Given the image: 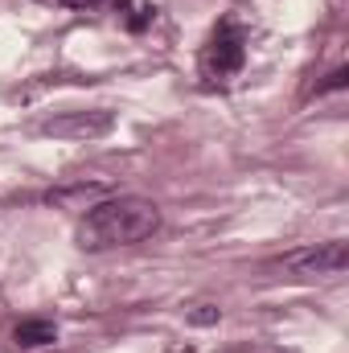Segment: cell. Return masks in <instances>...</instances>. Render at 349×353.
Instances as JSON below:
<instances>
[{
  "mask_svg": "<svg viewBox=\"0 0 349 353\" xmlns=\"http://www.w3.org/2000/svg\"><path fill=\"white\" fill-rule=\"evenodd\" d=\"M161 230V210L148 197H107L90 205L74 230V243L83 251H111V247H132L144 243Z\"/></svg>",
  "mask_w": 349,
  "mask_h": 353,
  "instance_id": "obj_1",
  "label": "cell"
},
{
  "mask_svg": "<svg viewBox=\"0 0 349 353\" xmlns=\"http://www.w3.org/2000/svg\"><path fill=\"white\" fill-rule=\"evenodd\" d=\"M349 263V247L341 239L333 243H317V247H296L283 259L267 263V271H283L288 279H325V275H341Z\"/></svg>",
  "mask_w": 349,
  "mask_h": 353,
  "instance_id": "obj_2",
  "label": "cell"
},
{
  "mask_svg": "<svg viewBox=\"0 0 349 353\" xmlns=\"http://www.w3.org/2000/svg\"><path fill=\"white\" fill-rule=\"evenodd\" d=\"M243 62H247V37L235 21H222L201 50V74L210 83H226L243 70Z\"/></svg>",
  "mask_w": 349,
  "mask_h": 353,
  "instance_id": "obj_3",
  "label": "cell"
},
{
  "mask_svg": "<svg viewBox=\"0 0 349 353\" xmlns=\"http://www.w3.org/2000/svg\"><path fill=\"white\" fill-rule=\"evenodd\" d=\"M115 128V115L94 107V111H62L54 119L41 123V136H54V140H99Z\"/></svg>",
  "mask_w": 349,
  "mask_h": 353,
  "instance_id": "obj_4",
  "label": "cell"
},
{
  "mask_svg": "<svg viewBox=\"0 0 349 353\" xmlns=\"http://www.w3.org/2000/svg\"><path fill=\"white\" fill-rule=\"evenodd\" d=\"M12 341L25 345V350L54 345V341H58V325H54V321H21V325L12 329Z\"/></svg>",
  "mask_w": 349,
  "mask_h": 353,
  "instance_id": "obj_5",
  "label": "cell"
},
{
  "mask_svg": "<svg viewBox=\"0 0 349 353\" xmlns=\"http://www.w3.org/2000/svg\"><path fill=\"white\" fill-rule=\"evenodd\" d=\"M66 8H79V12H123L128 0H62Z\"/></svg>",
  "mask_w": 349,
  "mask_h": 353,
  "instance_id": "obj_6",
  "label": "cell"
},
{
  "mask_svg": "<svg viewBox=\"0 0 349 353\" xmlns=\"http://www.w3.org/2000/svg\"><path fill=\"white\" fill-rule=\"evenodd\" d=\"M218 316H222V312H218L214 304H197V308L189 312V321H193V325H218Z\"/></svg>",
  "mask_w": 349,
  "mask_h": 353,
  "instance_id": "obj_7",
  "label": "cell"
},
{
  "mask_svg": "<svg viewBox=\"0 0 349 353\" xmlns=\"http://www.w3.org/2000/svg\"><path fill=\"white\" fill-rule=\"evenodd\" d=\"M152 12H157V8H152V4H144V8H136V17H132V21H128V29H136V33H140V29H144V25H148V21H152Z\"/></svg>",
  "mask_w": 349,
  "mask_h": 353,
  "instance_id": "obj_8",
  "label": "cell"
},
{
  "mask_svg": "<svg viewBox=\"0 0 349 353\" xmlns=\"http://www.w3.org/2000/svg\"><path fill=\"white\" fill-rule=\"evenodd\" d=\"M346 83H349V70H346V66H337V70L329 74V83H325V87H321V90H341V87H346Z\"/></svg>",
  "mask_w": 349,
  "mask_h": 353,
  "instance_id": "obj_9",
  "label": "cell"
}]
</instances>
